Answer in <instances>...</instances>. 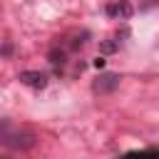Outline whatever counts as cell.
I'll use <instances>...</instances> for the list:
<instances>
[{
    "label": "cell",
    "instance_id": "cell-1",
    "mask_svg": "<svg viewBox=\"0 0 159 159\" xmlns=\"http://www.w3.org/2000/svg\"><path fill=\"white\" fill-rule=\"evenodd\" d=\"M37 137L30 132V129H17L12 122H0V144L2 147H10V149H30L35 147Z\"/></svg>",
    "mask_w": 159,
    "mask_h": 159
},
{
    "label": "cell",
    "instance_id": "cell-2",
    "mask_svg": "<svg viewBox=\"0 0 159 159\" xmlns=\"http://www.w3.org/2000/svg\"><path fill=\"white\" fill-rule=\"evenodd\" d=\"M119 75L117 72H102L94 82H92V92L94 94H112L117 87H119Z\"/></svg>",
    "mask_w": 159,
    "mask_h": 159
},
{
    "label": "cell",
    "instance_id": "cell-3",
    "mask_svg": "<svg viewBox=\"0 0 159 159\" xmlns=\"http://www.w3.org/2000/svg\"><path fill=\"white\" fill-rule=\"evenodd\" d=\"M17 80H20L25 87H30V89H45L47 82H50V77H47L45 72H37V70H25V72L17 75Z\"/></svg>",
    "mask_w": 159,
    "mask_h": 159
},
{
    "label": "cell",
    "instance_id": "cell-4",
    "mask_svg": "<svg viewBox=\"0 0 159 159\" xmlns=\"http://www.w3.org/2000/svg\"><path fill=\"white\" fill-rule=\"evenodd\" d=\"M132 12H134V7H132L129 0H119V2H109V5H107V15H109V17L127 20V17H132Z\"/></svg>",
    "mask_w": 159,
    "mask_h": 159
},
{
    "label": "cell",
    "instance_id": "cell-5",
    "mask_svg": "<svg viewBox=\"0 0 159 159\" xmlns=\"http://www.w3.org/2000/svg\"><path fill=\"white\" fill-rule=\"evenodd\" d=\"M119 42H122V40H104V42H99V52H104V55L117 52V50H119Z\"/></svg>",
    "mask_w": 159,
    "mask_h": 159
}]
</instances>
